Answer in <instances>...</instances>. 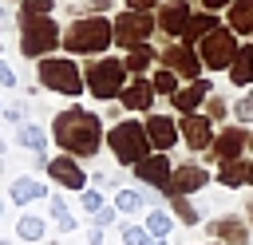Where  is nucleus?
I'll list each match as a JSON object with an SVG mask.
<instances>
[{
	"instance_id": "obj_1",
	"label": "nucleus",
	"mask_w": 253,
	"mask_h": 245,
	"mask_svg": "<svg viewBox=\"0 0 253 245\" xmlns=\"http://www.w3.org/2000/svg\"><path fill=\"white\" fill-rule=\"evenodd\" d=\"M51 138L63 154L71 158H95L99 146H103V122L95 111H83V107H67L55 115L51 122Z\"/></svg>"
},
{
	"instance_id": "obj_2",
	"label": "nucleus",
	"mask_w": 253,
	"mask_h": 245,
	"mask_svg": "<svg viewBox=\"0 0 253 245\" xmlns=\"http://www.w3.org/2000/svg\"><path fill=\"white\" fill-rule=\"evenodd\" d=\"M111 43H115V20H107V16H79L63 32V47L71 55H99Z\"/></svg>"
},
{
	"instance_id": "obj_3",
	"label": "nucleus",
	"mask_w": 253,
	"mask_h": 245,
	"mask_svg": "<svg viewBox=\"0 0 253 245\" xmlns=\"http://www.w3.org/2000/svg\"><path fill=\"white\" fill-rule=\"evenodd\" d=\"M107 146H111V154L123 162V166H138L142 158H150V138H146V122H134V119H123V122H115L111 130H107Z\"/></svg>"
},
{
	"instance_id": "obj_4",
	"label": "nucleus",
	"mask_w": 253,
	"mask_h": 245,
	"mask_svg": "<svg viewBox=\"0 0 253 245\" xmlns=\"http://www.w3.org/2000/svg\"><path fill=\"white\" fill-rule=\"evenodd\" d=\"M59 43H63V32L51 16H32V20L20 16V51L28 59H47Z\"/></svg>"
},
{
	"instance_id": "obj_5",
	"label": "nucleus",
	"mask_w": 253,
	"mask_h": 245,
	"mask_svg": "<svg viewBox=\"0 0 253 245\" xmlns=\"http://www.w3.org/2000/svg\"><path fill=\"white\" fill-rule=\"evenodd\" d=\"M83 79L95 99H119L126 87V63L123 59H91L83 67Z\"/></svg>"
},
{
	"instance_id": "obj_6",
	"label": "nucleus",
	"mask_w": 253,
	"mask_h": 245,
	"mask_svg": "<svg viewBox=\"0 0 253 245\" xmlns=\"http://www.w3.org/2000/svg\"><path fill=\"white\" fill-rule=\"evenodd\" d=\"M237 51H241V43H237V32H229V28H217L198 43V59L206 71H229Z\"/></svg>"
},
{
	"instance_id": "obj_7",
	"label": "nucleus",
	"mask_w": 253,
	"mask_h": 245,
	"mask_svg": "<svg viewBox=\"0 0 253 245\" xmlns=\"http://www.w3.org/2000/svg\"><path fill=\"white\" fill-rule=\"evenodd\" d=\"M40 83H43L47 91H59V95H79V91L87 87L83 71H79L71 59H63V55L40 59Z\"/></svg>"
},
{
	"instance_id": "obj_8",
	"label": "nucleus",
	"mask_w": 253,
	"mask_h": 245,
	"mask_svg": "<svg viewBox=\"0 0 253 245\" xmlns=\"http://www.w3.org/2000/svg\"><path fill=\"white\" fill-rule=\"evenodd\" d=\"M158 28V20L150 16V12H119L115 16V43L119 47H126V51H134V47H142L146 43V36Z\"/></svg>"
},
{
	"instance_id": "obj_9",
	"label": "nucleus",
	"mask_w": 253,
	"mask_h": 245,
	"mask_svg": "<svg viewBox=\"0 0 253 245\" xmlns=\"http://www.w3.org/2000/svg\"><path fill=\"white\" fill-rule=\"evenodd\" d=\"M253 225L245 221V217H237V213H221V217H213L210 225H206V233H210V241H217V245H253V233H249Z\"/></svg>"
},
{
	"instance_id": "obj_10",
	"label": "nucleus",
	"mask_w": 253,
	"mask_h": 245,
	"mask_svg": "<svg viewBox=\"0 0 253 245\" xmlns=\"http://www.w3.org/2000/svg\"><path fill=\"white\" fill-rule=\"evenodd\" d=\"M158 59H162V67H170L178 79H190V83L202 79V59H198V51L186 47V43H170V47H162Z\"/></svg>"
},
{
	"instance_id": "obj_11",
	"label": "nucleus",
	"mask_w": 253,
	"mask_h": 245,
	"mask_svg": "<svg viewBox=\"0 0 253 245\" xmlns=\"http://www.w3.org/2000/svg\"><path fill=\"white\" fill-rule=\"evenodd\" d=\"M245 150H249V130L225 126V130H217V138H213V146H210V158L221 166V162H237Z\"/></svg>"
},
{
	"instance_id": "obj_12",
	"label": "nucleus",
	"mask_w": 253,
	"mask_h": 245,
	"mask_svg": "<svg viewBox=\"0 0 253 245\" xmlns=\"http://www.w3.org/2000/svg\"><path fill=\"white\" fill-rule=\"evenodd\" d=\"M134 178L166 194V190H170V182H174V162H170L166 154H150V158H142V162L134 166Z\"/></svg>"
},
{
	"instance_id": "obj_13",
	"label": "nucleus",
	"mask_w": 253,
	"mask_h": 245,
	"mask_svg": "<svg viewBox=\"0 0 253 245\" xmlns=\"http://www.w3.org/2000/svg\"><path fill=\"white\" fill-rule=\"evenodd\" d=\"M178 130H182V142L190 146V150H210L213 146V122L206 119V115H182V122H178Z\"/></svg>"
},
{
	"instance_id": "obj_14",
	"label": "nucleus",
	"mask_w": 253,
	"mask_h": 245,
	"mask_svg": "<svg viewBox=\"0 0 253 245\" xmlns=\"http://www.w3.org/2000/svg\"><path fill=\"white\" fill-rule=\"evenodd\" d=\"M210 186V170L206 166H198V162H182V166H174V182H170V190H166V198L170 194H198V190H206Z\"/></svg>"
},
{
	"instance_id": "obj_15",
	"label": "nucleus",
	"mask_w": 253,
	"mask_h": 245,
	"mask_svg": "<svg viewBox=\"0 0 253 245\" xmlns=\"http://www.w3.org/2000/svg\"><path fill=\"white\" fill-rule=\"evenodd\" d=\"M146 138H150L154 154H166V150L182 138V130H178V122H174L170 115H146Z\"/></svg>"
},
{
	"instance_id": "obj_16",
	"label": "nucleus",
	"mask_w": 253,
	"mask_h": 245,
	"mask_svg": "<svg viewBox=\"0 0 253 245\" xmlns=\"http://www.w3.org/2000/svg\"><path fill=\"white\" fill-rule=\"evenodd\" d=\"M47 174H51V182H59L63 190H87V174H83V166L71 158V154H59V158H51L47 162Z\"/></svg>"
},
{
	"instance_id": "obj_17",
	"label": "nucleus",
	"mask_w": 253,
	"mask_h": 245,
	"mask_svg": "<svg viewBox=\"0 0 253 245\" xmlns=\"http://www.w3.org/2000/svg\"><path fill=\"white\" fill-rule=\"evenodd\" d=\"M190 0H162V8H158V28L166 32V36H182L186 32V24H190Z\"/></svg>"
},
{
	"instance_id": "obj_18",
	"label": "nucleus",
	"mask_w": 253,
	"mask_h": 245,
	"mask_svg": "<svg viewBox=\"0 0 253 245\" xmlns=\"http://www.w3.org/2000/svg\"><path fill=\"white\" fill-rule=\"evenodd\" d=\"M154 83L150 79H130L126 87H123V95H119V103L126 107V111H150V103H154Z\"/></svg>"
},
{
	"instance_id": "obj_19",
	"label": "nucleus",
	"mask_w": 253,
	"mask_h": 245,
	"mask_svg": "<svg viewBox=\"0 0 253 245\" xmlns=\"http://www.w3.org/2000/svg\"><path fill=\"white\" fill-rule=\"evenodd\" d=\"M210 99V79H194L190 87H182L170 103H174V111H182V115H198V107Z\"/></svg>"
},
{
	"instance_id": "obj_20",
	"label": "nucleus",
	"mask_w": 253,
	"mask_h": 245,
	"mask_svg": "<svg viewBox=\"0 0 253 245\" xmlns=\"http://www.w3.org/2000/svg\"><path fill=\"white\" fill-rule=\"evenodd\" d=\"M221 24H217V16L213 12H194L190 16V24H186V32H182V43L186 47H194V43H202L210 32H217Z\"/></svg>"
},
{
	"instance_id": "obj_21",
	"label": "nucleus",
	"mask_w": 253,
	"mask_h": 245,
	"mask_svg": "<svg viewBox=\"0 0 253 245\" xmlns=\"http://www.w3.org/2000/svg\"><path fill=\"white\" fill-rule=\"evenodd\" d=\"M8 194H12V202H16V205H32L36 198H47V186H43L40 178H16Z\"/></svg>"
},
{
	"instance_id": "obj_22",
	"label": "nucleus",
	"mask_w": 253,
	"mask_h": 245,
	"mask_svg": "<svg viewBox=\"0 0 253 245\" xmlns=\"http://www.w3.org/2000/svg\"><path fill=\"white\" fill-rule=\"evenodd\" d=\"M166 202H170V213H174V221H178V225H186V229L202 225V213H198V205H194L186 194H170Z\"/></svg>"
},
{
	"instance_id": "obj_23",
	"label": "nucleus",
	"mask_w": 253,
	"mask_h": 245,
	"mask_svg": "<svg viewBox=\"0 0 253 245\" xmlns=\"http://www.w3.org/2000/svg\"><path fill=\"white\" fill-rule=\"evenodd\" d=\"M229 79H233V87H253V43H241V51L229 67Z\"/></svg>"
},
{
	"instance_id": "obj_24",
	"label": "nucleus",
	"mask_w": 253,
	"mask_h": 245,
	"mask_svg": "<svg viewBox=\"0 0 253 245\" xmlns=\"http://www.w3.org/2000/svg\"><path fill=\"white\" fill-rule=\"evenodd\" d=\"M225 12H229V32L253 36V0H233Z\"/></svg>"
},
{
	"instance_id": "obj_25",
	"label": "nucleus",
	"mask_w": 253,
	"mask_h": 245,
	"mask_svg": "<svg viewBox=\"0 0 253 245\" xmlns=\"http://www.w3.org/2000/svg\"><path fill=\"white\" fill-rule=\"evenodd\" d=\"M217 182L225 190H237V186H249V162L237 158V162H221L217 166Z\"/></svg>"
},
{
	"instance_id": "obj_26",
	"label": "nucleus",
	"mask_w": 253,
	"mask_h": 245,
	"mask_svg": "<svg viewBox=\"0 0 253 245\" xmlns=\"http://www.w3.org/2000/svg\"><path fill=\"white\" fill-rule=\"evenodd\" d=\"M142 225H146V233H150L154 241H170V233H174V213L154 205V209L146 213V221H142Z\"/></svg>"
},
{
	"instance_id": "obj_27",
	"label": "nucleus",
	"mask_w": 253,
	"mask_h": 245,
	"mask_svg": "<svg viewBox=\"0 0 253 245\" xmlns=\"http://www.w3.org/2000/svg\"><path fill=\"white\" fill-rule=\"evenodd\" d=\"M16 237H20V241H36V245H43V237H47V221L36 217V213H24V217L16 221Z\"/></svg>"
},
{
	"instance_id": "obj_28",
	"label": "nucleus",
	"mask_w": 253,
	"mask_h": 245,
	"mask_svg": "<svg viewBox=\"0 0 253 245\" xmlns=\"http://www.w3.org/2000/svg\"><path fill=\"white\" fill-rule=\"evenodd\" d=\"M47 202H51V221H55V229H59V233H71L79 221H75V213L67 209L63 194H47Z\"/></svg>"
},
{
	"instance_id": "obj_29",
	"label": "nucleus",
	"mask_w": 253,
	"mask_h": 245,
	"mask_svg": "<svg viewBox=\"0 0 253 245\" xmlns=\"http://www.w3.org/2000/svg\"><path fill=\"white\" fill-rule=\"evenodd\" d=\"M16 142H20L24 150H36V154H43V146H47V134H43L40 126H32V122H20V130H16Z\"/></svg>"
},
{
	"instance_id": "obj_30",
	"label": "nucleus",
	"mask_w": 253,
	"mask_h": 245,
	"mask_svg": "<svg viewBox=\"0 0 253 245\" xmlns=\"http://www.w3.org/2000/svg\"><path fill=\"white\" fill-rule=\"evenodd\" d=\"M123 63H126V71H130V75H142V71L154 63V47H150V43H142V47L126 51V59H123Z\"/></svg>"
},
{
	"instance_id": "obj_31",
	"label": "nucleus",
	"mask_w": 253,
	"mask_h": 245,
	"mask_svg": "<svg viewBox=\"0 0 253 245\" xmlns=\"http://www.w3.org/2000/svg\"><path fill=\"white\" fill-rule=\"evenodd\" d=\"M150 83H154V91H158V95H170V99L182 91V87H178V75H174L170 67H158V71L150 75Z\"/></svg>"
},
{
	"instance_id": "obj_32",
	"label": "nucleus",
	"mask_w": 253,
	"mask_h": 245,
	"mask_svg": "<svg viewBox=\"0 0 253 245\" xmlns=\"http://www.w3.org/2000/svg\"><path fill=\"white\" fill-rule=\"evenodd\" d=\"M119 233H123V245H158V241L146 233V225H134V221H123Z\"/></svg>"
},
{
	"instance_id": "obj_33",
	"label": "nucleus",
	"mask_w": 253,
	"mask_h": 245,
	"mask_svg": "<svg viewBox=\"0 0 253 245\" xmlns=\"http://www.w3.org/2000/svg\"><path fill=\"white\" fill-rule=\"evenodd\" d=\"M142 202H146V194H138V190H119L115 194V209L119 213H138Z\"/></svg>"
},
{
	"instance_id": "obj_34",
	"label": "nucleus",
	"mask_w": 253,
	"mask_h": 245,
	"mask_svg": "<svg viewBox=\"0 0 253 245\" xmlns=\"http://www.w3.org/2000/svg\"><path fill=\"white\" fill-rule=\"evenodd\" d=\"M51 0H20V16L24 20H32V16H51Z\"/></svg>"
},
{
	"instance_id": "obj_35",
	"label": "nucleus",
	"mask_w": 253,
	"mask_h": 245,
	"mask_svg": "<svg viewBox=\"0 0 253 245\" xmlns=\"http://www.w3.org/2000/svg\"><path fill=\"white\" fill-rule=\"evenodd\" d=\"M233 119H237V126H245V122H253V91H245L237 103H233Z\"/></svg>"
},
{
	"instance_id": "obj_36",
	"label": "nucleus",
	"mask_w": 253,
	"mask_h": 245,
	"mask_svg": "<svg viewBox=\"0 0 253 245\" xmlns=\"http://www.w3.org/2000/svg\"><path fill=\"white\" fill-rule=\"evenodd\" d=\"M79 205H83V209H87V213H91V217H95V213H99V209H103V205H107V202H103V194H99V190H95V186H87V190H83V194H79Z\"/></svg>"
},
{
	"instance_id": "obj_37",
	"label": "nucleus",
	"mask_w": 253,
	"mask_h": 245,
	"mask_svg": "<svg viewBox=\"0 0 253 245\" xmlns=\"http://www.w3.org/2000/svg\"><path fill=\"white\" fill-rule=\"evenodd\" d=\"M229 115V107H225V99H217V95H210L206 99V119L210 122H217V119H225Z\"/></svg>"
},
{
	"instance_id": "obj_38",
	"label": "nucleus",
	"mask_w": 253,
	"mask_h": 245,
	"mask_svg": "<svg viewBox=\"0 0 253 245\" xmlns=\"http://www.w3.org/2000/svg\"><path fill=\"white\" fill-rule=\"evenodd\" d=\"M115 217H119V209H115V205H103V209L95 213V229H107V225H115Z\"/></svg>"
},
{
	"instance_id": "obj_39",
	"label": "nucleus",
	"mask_w": 253,
	"mask_h": 245,
	"mask_svg": "<svg viewBox=\"0 0 253 245\" xmlns=\"http://www.w3.org/2000/svg\"><path fill=\"white\" fill-rule=\"evenodd\" d=\"M130 12H150V8H162V0H126Z\"/></svg>"
},
{
	"instance_id": "obj_40",
	"label": "nucleus",
	"mask_w": 253,
	"mask_h": 245,
	"mask_svg": "<svg viewBox=\"0 0 253 245\" xmlns=\"http://www.w3.org/2000/svg\"><path fill=\"white\" fill-rule=\"evenodd\" d=\"M0 87H16V75H12V67L0 59Z\"/></svg>"
},
{
	"instance_id": "obj_41",
	"label": "nucleus",
	"mask_w": 253,
	"mask_h": 245,
	"mask_svg": "<svg viewBox=\"0 0 253 245\" xmlns=\"http://www.w3.org/2000/svg\"><path fill=\"white\" fill-rule=\"evenodd\" d=\"M202 4V12H221V8H229L233 0H198Z\"/></svg>"
},
{
	"instance_id": "obj_42",
	"label": "nucleus",
	"mask_w": 253,
	"mask_h": 245,
	"mask_svg": "<svg viewBox=\"0 0 253 245\" xmlns=\"http://www.w3.org/2000/svg\"><path fill=\"white\" fill-rule=\"evenodd\" d=\"M87 245H103V229H95V225H91V233H87Z\"/></svg>"
},
{
	"instance_id": "obj_43",
	"label": "nucleus",
	"mask_w": 253,
	"mask_h": 245,
	"mask_svg": "<svg viewBox=\"0 0 253 245\" xmlns=\"http://www.w3.org/2000/svg\"><path fill=\"white\" fill-rule=\"evenodd\" d=\"M4 115H8V119H12V122H20V119H24V107H8V111H4Z\"/></svg>"
},
{
	"instance_id": "obj_44",
	"label": "nucleus",
	"mask_w": 253,
	"mask_h": 245,
	"mask_svg": "<svg viewBox=\"0 0 253 245\" xmlns=\"http://www.w3.org/2000/svg\"><path fill=\"white\" fill-rule=\"evenodd\" d=\"M245 221L253 225V198H245Z\"/></svg>"
},
{
	"instance_id": "obj_45",
	"label": "nucleus",
	"mask_w": 253,
	"mask_h": 245,
	"mask_svg": "<svg viewBox=\"0 0 253 245\" xmlns=\"http://www.w3.org/2000/svg\"><path fill=\"white\" fill-rule=\"evenodd\" d=\"M249 186H253V158H249Z\"/></svg>"
},
{
	"instance_id": "obj_46",
	"label": "nucleus",
	"mask_w": 253,
	"mask_h": 245,
	"mask_svg": "<svg viewBox=\"0 0 253 245\" xmlns=\"http://www.w3.org/2000/svg\"><path fill=\"white\" fill-rule=\"evenodd\" d=\"M0 170H4V146H0Z\"/></svg>"
},
{
	"instance_id": "obj_47",
	"label": "nucleus",
	"mask_w": 253,
	"mask_h": 245,
	"mask_svg": "<svg viewBox=\"0 0 253 245\" xmlns=\"http://www.w3.org/2000/svg\"><path fill=\"white\" fill-rule=\"evenodd\" d=\"M198 245H217V241H198Z\"/></svg>"
},
{
	"instance_id": "obj_48",
	"label": "nucleus",
	"mask_w": 253,
	"mask_h": 245,
	"mask_svg": "<svg viewBox=\"0 0 253 245\" xmlns=\"http://www.w3.org/2000/svg\"><path fill=\"white\" fill-rule=\"evenodd\" d=\"M0 217H4V202H0Z\"/></svg>"
},
{
	"instance_id": "obj_49",
	"label": "nucleus",
	"mask_w": 253,
	"mask_h": 245,
	"mask_svg": "<svg viewBox=\"0 0 253 245\" xmlns=\"http://www.w3.org/2000/svg\"><path fill=\"white\" fill-rule=\"evenodd\" d=\"M43 245H59V241H43Z\"/></svg>"
},
{
	"instance_id": "obj_50",
	"label": "nucleus",
	"mask_w": 253,
	"mask_h": 245,
	"mask_svg": "<svg viewBox=\"0 0 253 245\" xmlns=\"http://www.w3.org/2000/svg\"><path fill=\"white\" fill-rule=\"evenodd\" d=\"M249 150H253V134H249Z\"/></svg>"
},
{
	"instance_id": "obj_51",
	"label": "nucleus",
	"mask_w": 253,
	"mask_h": 245,
	"mask_svg": "<svg viewBox=\"0 0 253 245\" xmlns=\"http://www.w3.org/2000/svg\"><path fill=\"white\" fill-rule=\"evenodd\" d=\"M158 245H174V241H158Z\"/></svg>"
},
{
	"instance_id": "obj_52",
	"label": "nucleus",
	"mask_w": 253,
	"mask_h": 245,
	"mask_svg": "<svg viewBox=\"0 0 253 245\" xmlns=\"http://www.w3.org/2000/svg\"><path fill=\"white\" fill-rule=\"evenodd\" d=\"M0 16H4V8H0Z\"/></svg>"
}]
</instances>
